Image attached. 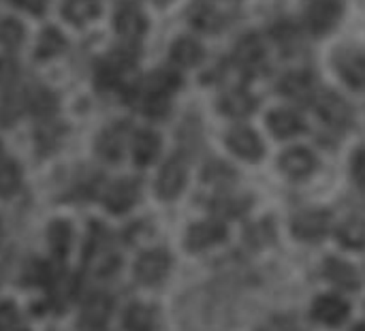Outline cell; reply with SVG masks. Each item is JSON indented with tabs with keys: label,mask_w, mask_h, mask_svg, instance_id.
I'll return each mask as SVG.
<instances>
[{
	"label": "cell",
	"mask_w": 365,
	"mask_h": 331,
	"mask_svg": "<svg viewBox=\"0 0 365 331\" xmlns=\"http://www.w3.org/2000/svg\"><path fill=\"white\" fill-rule=\"evenodd\" d=\"M338 242L346 248H353V250H361L365 248V220L359 216H353L349 220H344L338 231Z\"/></svg>",
	"instance_id": "obj_25"
},
{
	"label": "cell",
	"mask_w": 365,
	"mask_h": 331,
	"mask_svg": "<svg viewBox=\"0 0 365 331\" xmlns=\"http://www.w3.org/2000/svg\"><path fill=\"white\" fill-rule=\"evenodd\" d=\"M0 240H2V220H0Z\"/></svg>",
	"instance_id": "obj_43"
},
{
	"label": "cell",
	"mask_w": 365,
	"mask_h": 331,
	"mask_svg": "<svg viewBox=\"0 0 365 331\" xmlns=\"http://www.w3.org/2000/svg\"><path fill=\"white\" fill-rule=\"evenodd\" d=\"M216 11L207 4V2H197V4H192L190 6V21L197 26V28H203V30H207V28H212L214 24H216Z\"/></svg>",
	"instance_id": "obj_32"
},
{
	"label": "cell",
	"mask_w": 365,
	"mask_h": 331,
	"mask_svg": "<svg viewBox=\"0 0 365 331\" xmlns=\"http://www.w3.org/2000/svg\"><path fill=\"white\" fill-rule=\"evenodd\" d=\"M325 276L334 285H338L340 289H346V291H357L359 289L357 272L349 263H344L340 259H327L325 261Z\"/></svg>",
	"instance_id": "obj_19"
},
{
	"label": "cell",
	"mask_w": 365,
	"mask_h": 331,
	"mask_svg": "<svg viewBox=\"0 0 365 331\" xmlns=\"http://www.w3.org/2000/svg\"><path fill=\"white\" fill-rule=\"evenodd\" d=\"M171 60L180 66H195L203 60V47L195 39H178L171 47Z\"/></svg>",
	"instance_id": "obj_23"
},
{
	"label": "cell",
	"mask_w": 365,
	"mask_h": 331,
	"mask_svg": "<svg viewBox=\"0 0 365 331\" xmlns=\"http://www.w3.org/2000/svg\"><path fill=\"white\" fill-rule=\"evenodd\" d=\"M336 66L342 79L353 88L365 86V54L359 49H340L336 56Z\"/></svg>",
	"instance_id": "obj_11"
},
{
	"label": "cell",
	"mask_w": 365,
	"mask_h": 331,
	"mask_svg": "<svg viewBox=\"0 0 365 331\" xmlns=\"http://www.w3.org/2000/svg\"><path fill=\"white\" fill-rule=\"evenodd\" d=\"M229 175H231V169L225 167L222 163H214V165H210L207 171H205V180L212 178L214 182H225V180H229Z\"/></svg>",
	"instance_id": "obj_37"
},
{
	"label": "cell",
	"mask_w": 365,
	"mask_h": 331,
	"mask_svg": "<svg viewBox=\"0 0 365 331\" xmlns=\"http://www.w3.org/2000/svg\"><path fill=\"white\" fill-rule=\"evenodd\" d=\"M139 199V182L137 180H118L105 195V205L113 214L128 212Z\"/></svg>",
	"instance_id": "obj_10"
},
{
	"label": "cell",
	"mask_w": 365,
	"mask_h": 331,
	"mask_svg": "<svg viewBox=\"0 0 365 331\" xmlns=\"http://www.w3.org/2000/svg\"><path fill=\"white\" fill-rule=\"evenodd\" d=\"M227 235V229L222 223L218 220H207V223H199L195 227L188 229V235H186V248L197 253V250H203V248H210L218 242H222Z\"/></svg>",
	"instance_id": "obj_12"
},
{
	"label": "cell",
	"mask_w": 365,
	"mask_h": 331,
	"mask_svg": "<svg viewBox=\"0 0 365 331\" xmlns=\"http://www.w3.org/2000/svg\"><path fill=\"white\" fill-rule=\"evenodd\" d=\"M171 268V257L165 250H150L143 253L135 263V278L141 285H158L167 278Z\"/></svg>",
	"instance_id": "obj_3"
},
{
	"label": "cell",
	"mask_w": 365,
	"mask_h": 331,
	"mask_svg": "<svg viewBox=\"0 0 365 331\" xmlns=\"http://www.w3.org/2000/svg\"><path fill=\"white\" fill-rule=\"evenodd\" d=\"M186 175H188V163L184 154H173L160 169L158 173V184L156 190L163 199H173L182 193L184 184H186Z\"/></svg>",
	"instance_id": "obj_2"
},
{
	"label": "cell",
	"mask_w": 365,
	"mask_h": 331,
	"mask_svg": "<svg viewBox=\"0 0 365 331\" xmlns=\"http://www.w3.org/2000/svg\"><path fill=\"white\" fill-rule=\"evenodd\" d=\"M180 86V77L171 71H156L141 81L143 96H169Z\"/></svg>",
	"instance_id": "obj_18"
},
{
	"label": "cell",
	"mask_w": 365,
	"mask_h": 331,
	"mask_svg": "<svg viewBox=\"0 0 365 331\" xmlns=\"http://www.w3.org/2000/svg\"><path fill=\"white\" fill-rule=\"evenodd\" d=\"M317 167V158L310 150L306 148H291L280 156V169L289 175V178H306L314 171Z\"/></svg>",
	"instance_id": "obj_14"
},
{
	"label": "cell",
	"mask_w": 365,
	"mask_h": 331,
	"mask_svg": "<svg viewBox=\"0 0 365 331\" xmlns=\"http://www.w3.org/2000/svg\"><path fill=\"white\" fill-rule=\"evenodd\" d=\"M306 17H308V28L317 36H323L338 26L342 17V4L338 0H317L310 4Z\"/></svg>",
	"instance_id": "obj_6"
},
{
	"label": "cell",
	"mask_w": 365,
	"mask_h": 331,
	"mask_svg": "<svg viewBox=\"0 0 365 331\" xmlns=\"http://www.w3.org/2000/svg\"><path fill=\"white\" fill-rule=\"evenodd\" d=\"M17 73V64L11 58H0V83L11 81Z\"/></svg>",
	"instance_id": "obj_39"
},
{
	"label": "cell",
	"mask_w": 365,
	"mask_h": 331,
	"mask_svg": "<svg viewBox=\"0 0 365 331\" xmlns=\"http://www.w3.org/2000/svg\"><path fill=\"white\" fill-rule=\"evenodd\" d=\"M353 178L359 184H365V148L357 150V154L353 156Z\"/></svg>",
	"instance_id": "obj_38"
},
{
	"label": "cell",
	"mask_w": 365,
	"mask_h": 331,
	"mask_svg": "<svg viewBox=\"0 0 365 331\" xmlns=\"http://www.w3.org/2000/svg\"><path fill=\"white\" fill-rule=\"evenodd\" d=\"M128 139V126L126 124H113L109 128H105L98 139H96V152L105 158V161H118L124 152Z\"/></svg>",
	"instance_id": "obj_13"
},
{
	"label": "cell",
	"mask_w": 365,
	"mask_h": 331,
	"mask_svg": "<svg viewBox=\"0 0 365 331\" xmlns=\"http://www.w3.org/2000/svg\"><path fill=\"white\" fill-rule=\"evenodd\" d=\"M64 137V126L56 120H45L43 124L36 126L34 141L41 152H51Z\"/></svg>",
	"instance_id": "obj_28"
},
{
	"label": "cell",
	"mask_w": 365,
	"mask_h": 331,
	"mask_svg": "<svg viewBox=\"0 0 365 331\" xmlns=\"http://www.w3.org/2000/svg\"><path fill=\"white\" fill-rule=\"evenodd\" d=\"M255 98L246 92V90H233V92H227L222 98H220V111L225 116H231V118H244V116H250L252 109H255Z\"/></svg>",
	"instance_id": "obj_22"
},
{
	"label": "cell",
	"mask_w": 365,
	"mask_h": 331,
	"mask_svg": "<svg viewBox=\"0 0 365 331\" xmlns=\"http://www.w3.org/2000/svg\"><path fill=\"white\" fill-rule=\"evenodd\" d=\"M267 126L278 139H289L304 131V120L291 109H274L267 116Z\"/></svg>",
	"instance_id": "obj_16"
},
{
	"label": "cell",
	"mask_w": 365,
	"mask_h": 331,
	"mask_svg": "<svg viewBox=\"0 0 365 331\" xmlns=\"http://www.w3.org/2000/svg\"><path fill=\"white\" fill-rule=\"evenodd\" d=\"M180 317L188 331H222L231 319L229 291L218 287L192 291L182 300Z\"/></svg>",
	"instance_id": "obj_1"
},
{
	"label": "cell",
	"mask_w": 365,
	"mask_h": 331,
	"mask_svg": "<svg viewBox=\"0 0 365 331\" xmlns=\"http://www.w3.org/2000/svg\"><path fill=\"white\" fill-rule=\"evenodd\" d=\"M111 308H113L111 297H107V295H103V293L92 295V297L83 304V308H81V325L88 327V330H98V327H103V325L107 323L109 315H111Z\"/></svg>",
	"instance_id": "obj_15"
},
{
	"label": "cell",
	"mask_w": 365,
	"mask_h": 331,
	"mask_svg": "<svg viewBox=\"0 0 365 331\" xmlns=\"http://www.w3.org/2000/svg\"><path fill=\"white\" fill-rule=\"evenodd\" d=\"M21 182V169L15 161H0V197H11Z\"/></svg>",
	"instance_id": "obj_30"
},
{
	"label": "cell",
	"mask_w": 365,
	"mask_h": 331,
	"mask_svg": "<svg viewBox=\"0 0 365 331\" xmlns=\"http://www.w3.org/2000/svg\"><path fill=\"white\" fill-rule=\"evenodd\" d=\"M314 107L319 111V116L331 124V126H349L353 122V109L351 105L336 92H321L314 96Z\"/></svg>",
	"instance_id": "obj_4"
},
{
	"label": "cell",
	"mask_w": 365,
	"mask_h": 331,
	"mask_svg": "<svg viewBox=\"0 0 365 331\" xmlns=\"http://www.w3.org/2000/svg\"><path fill=\"white\" fill-rule=\"evenodd\" d=\"M263 331H299V330L295 327V323H293V321H289V319H284V317H282V319L278 317L276 321H272V323H269V325H267Z\"/></svg>",
	"instance_id": "obj_40"
},
{
	"label": "cell",
	"mask_w": 365,
	"mask_h": 331,
	"mask_svg": "<svg viewBox=\"0 0 365 331\" xmlns=\"http://www.w3.org/2000/svg\"><path fill=\"white\" fill-rule=\"evenodd\" d=\"M349 315H351V306L338 295H321L312 304V317L327 327L342 325L349 319Z\"/></svg>",
	"instance_id": "obj_9"
},
{
	"label": "cell",
	"mask_w": 365,
	"mask_h": 331,
	"mask_svg": "<svg viewBox=\"0 0 365 331\" xmlns=\"http://www.w3.org/2000/svg\"><path fill=\"white\" fill-rule=\"evenodd\" d=\"M24 26H21V21H17V19H2L0 21V43L4 45V47H9V49H13V47H19L21 45V41H24Z\"/></svg>",
	"instance_id": "obj_31"
},
{
	"label": "cell",
	"mask_w": 365,
	"mask_h": 331,
	"mask_svg": "<svg viewBox=\"0 0 365 331\" xmlns=\"http://www.w3.org/2000/svg\"><path fill=\"white\" fill-rule=\"evenodd\" d=\"M64 49H66V39H64V34L58 28L49 26V28H45L41 32V39L36 43V58H41V60L56 58Z\"/></svg>",
	"instance_id": "obj_27"
},
{
	"label": "cell",
	"mask_w": 365,
	"mask_h": 331,
	"mask_svg": "<svg viewBox=\"0 0 365 331\" xmlns=\"http://www.w3.org/2000/svg\"><path fill=\"white\" fill-rule=\"evenodd\" d=\"M124 327L128 331H152L156 327V312L150 306L133 304L124 315Z\"/></svg>",
	"instance_id": "obj_26"
},
{
	"label": "cell",
	"mask_w": 365,
	"mask_h": 331,
	"mask_svg": "<svg viewBox=\"0 0 365 331\" xmlns=\"http://www.w3.org/2000/svg\"><path fill=\"white\" fill-rule=\"evenodd\" d=\"M17 308L9 300L0 302V331H11L17 323Z\"/></svg>",
	"instance_id": "obj_35"
},
{
	"label": "cell",
	"mask_w": 365,
	"mask_h": 331,
	"mask_svg": "<svg viewBox=\"0 0 365 331\" xmlns=\"http://www.w3.org/2000/svg\"><path fill=\"white\" fill-rule=\"evenodd\" d=\"M62 13L71 24L83 26L96 19V15L101 13V0H66L62 6Z\"/></svg>",
	"instance_id": "obj_20"
},
{
	"label": "cell",
	"mask_w": 365,
	"mask_h": 331,
	"mask_svg": "<svg viewBox=\"0 0 365 331\" xmlns=\"http://www.w3.org/2000/svg\"><path fill=\"white\" fill-rule=\"evenodd\" d=\"M227 146L246 161H259L263 156V141L250 126H233L227 133Z\"/></svg>",
	"instance_id": "obj_8"
},
{
	"label": "cell",
	"mask_w": 365,
	"mask_h": 331,
	"mask_svg": "<svg viewBox=\"0 0 365 331\" xmlns=\"http://www.w3.org/2000/svg\"><path fill=\"white\" fill-rule=\"evenodd\" d=\"M24 105H26V96H21V94L4 96V101L0 103V122L2 124H11L19 116Z\"/></svg>",
	"instance_id": "obj_33"
},
{
	"label": "cell",
	"mask_w": 365,
	"mask_h": 331,
	"mask_svg": "<svg viewBox=\"0 0 365 331\" xmlns=\"http://www.w3.org/2000/svg\"><path fill=\"white\" fill-rule=\"evenodd\" d=\"M71 240H73V229L66 220H53L47 227V244L58 259H64L68 255Z\"/></svg>",
	"instance_id": "obj_24"
},
{
	"label": "cell",
	"mask_w": 365,
	"mask_h": 331,
	"mask_svg": "<svg viewBox=\"0 0 365 331\" xmlns=\"http://www.w3.org/2000/svg\"><path fill=\"white\" fill-rule=\"evenodd\" d=\"M11 2L15 6L28 11V13H34V15H43L45 9H47V4H49V0H11Z\"/></svg>",
	"instance_id": "obj_36"
},
{
	"label": "cell",
	"mask_w": 365,
	"mask_h": 331,
	"mask_svg": "<svg viewBox=\"0 0 365 331\" xmlns=\"http://www.w3.org/2000/svg\"><path fill=\"white\" fill-rule=\"evenodd\" d=\"M353 331H365V323H361V325H357V327H355V330Z\"/></svg>",
	"instance_id": "obj_41"
},
{
	"label": "cell",
	"mask_w": 365,
	"mask_h": 331,
	"mask_svg": "<svg viewBox=\"0 0 365 331\" xmlns=\"http://www.w3.org/2000/svg\"><path fill=\"white\" fill-rule=\"evenodd\" d=\"M26 105H28V109H30L36 118L49 120V118L56 113V109H58V98H56V94L49 92L47 88L36 86V88H32V90L28 92Z\"/></svg>",
	"instance_id": "obj_21"
},
{
	"label": "cell",
	"mask_w": 365,
	"mask_h": 331,
	"mask_svg": "<svg viewBox=\"0 0 365 331\" xmlns=\"http://www.w3.org/2000/svg\"><path fill=\"white\" fill-rule=\"evenodd\" d=\"M167 2H171V0H156V4H167Z\"/></svg>",
	"instance_id": "obj_42"
},
{
	"label": "cell",
	"mask_w": 365,
	"mask_h": 331,
	"mask_svg": "<svg viewBox=\"0 0 365 331\" xmlns=\"http://www.w3.org/2000/svg\"><path fill=\"white\" fill-rule=\"evenodd\" d=\"M160 152V137L154 131H139L133 137V158L139 167L150 165Z\"/></svg>",
	"instance_id": "obj_17"
},
{
	"label": "cell",
	"mask_w": 365,
	"mask_h": 331,
	"mask_svg": "<svg viewBox=\"0 0 365 331\" xmlns=\"http://www.w3.org/2000/svg\"><path fill=\"white\" fill-rule=\"evenodd\" d=\"M47 280H49V268H47V263L34 261V263H28L26 265V272H24V282L26 285L41 287V285H47Z\"/></svg>",
	"instance_id": "obj_34"
},
{
	"label": "cell",
	"mask_w": 365,
	"mask_h": 331,
	"mask_svg": "<svg viewBox=\"0 0 365 331\" xmlns=\"http://www.w3.org/2000/svg\"><path fill=\"white\" fill-rule=\"evenodd\" d=\"M113 28H115V32H118L124 41L135 43V41H139V39L145 34V30H148L145 13H143L139 6H135V4H126V6H122V9L115 13Z\"/></svg>",
	"instance_id": "obj_7"
},
{
	"label": "cell",
	"mask_w": 365,
	"mask_h": 331,
	"mask_svg": "<svg viewBox=\"0 0 365 331\" xmlns=\"http://www.w3.org/2000/svg\"><path fill=\"white\" fill-rule=\"evenodd\" d=\"M0 148H2V146H0Z\"/></svg>",
	"instance_id": "obj_44"
},
{
	"label": "cell",
	"mask_w": 365,
	"mask_h": 331,
	"mask_svg": "<svg viewBox=\"0 0 365 331\" xmlns=\"http://www.w3.org/2000/svg\"><path fill=\"white\" fill-rule=\"evenodd\" d=\"M280 92L291 98H306L312 92V79L306 73H291L280 81Z\"/></svg>",
	"instance_id": "obj_29"
},
{
	"label": "cell",
	"mask_w": 365,
	"mask_h": 331,
	"mask_svg": "<svg viewBox=\"0 0 365 331\" xmlns=\"http://www.w3.org/2000/svg\"><path fill=\"white\" fill-rule=\"evenodd\" d=\"M329 214L323 210H304L299 214H295L291 229L293 235L306 242H314L321 240L327 231H329Z\"/></svg>",
	"instance_id": "obj_5"
}]
</instances>
